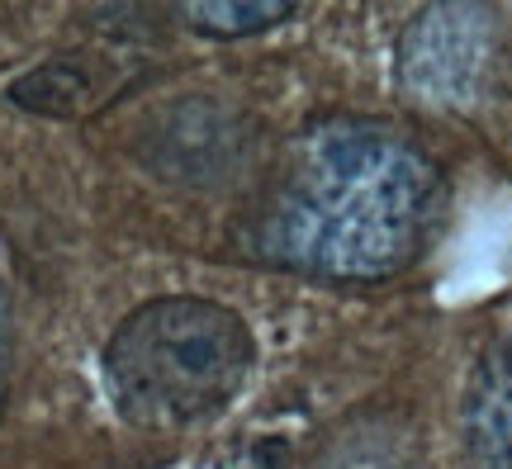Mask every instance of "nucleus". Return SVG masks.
<instances>
[{
	"label": "nucleus",
	"instance_id": "obj_1",
	"mask_svg": "<svg viewBox=\"0 0 512 469\" xmlns=\"http://www.w3.org/2000/svg\"><path fill=\"white\" fill-rule=\"evenodd\" d=\"M441 214V171L384 124L332 119L294 138L252 214V256L323 280H389Z\"/></svg>",
	"mask_w": 512,
	"mask_h": 469
},
{
	"label": "nucleus",
	"instance_id": "obj_2",
	"mask_svg": "<svg viewBox=\"0 0 512 469\" xmlns=\"http://www.w3.org/2000/svg\"><path fill=\"white\" fill-rule=\"evenodd\" d=\"M252 370V327L233 308L195 294L152 299L114 327L105 389L124 422L176 432L214 417Z\"/></svg>",
	"mask_w": 512,
	"mask_h": 469
},
{
	"label": "nucleus",
	"instance_id": "obj_3",
	"mask_svg": "<svg viewBox=\"0 0 512 469\" xmlns=\"http://www.w3.org/2000/svg\"><path fill=\"white\" fill-rule=\"evenodd\" d=\"M503 24L489 5H432L399 38V81L432 105H470L498 72Z\"/></svg>",
	"mask_w": 512,
	"mask_h": 469
},
{
	"label": "nucleus",
	"instance_id": "obj_4",
	"mask_svg": "<svg viewBox=\"0 0 512 469\" xmlns=\"http://www.w3.org/2000/svg\"><path fill=\"white\" fill-rule=\"evenodd\" d=\"M465 451L475 469H512V342L484 351L465 389Z\"/></svg>",
	"mask_w": 512,
	"mask_h": 469
},
{
	"label": "nucleus",
	"instance_id": "obj_5",
	"mask_svg": "<svg viewBox=\"0 0 512 469\" xmlns=\"http://www.w3.org/2000/svg\"><path fill=\"white\" fill-rule=\"evenodd\" d=\"M290 15L294 5H285V0H209V5H190L185 10V19L204 38H252Z\"/></svg>",
	"mask_w": 512,
	"mask_h": 469
},
{
	"label": "nucleus",
	"instance_id": "obj_6",
	"mask_svg": "<svg viewBox=\"0 0 512 469\" xmlns=\"http://www.w3.org/2000/svg\"><path fill=\"white\" fill-rule=\"evenodd\" d=\"M10 361H15V318H10V289L0 280V413L10 394Z\"/></svg>",
	"mask_w": 512,
	"mask_h": 469
}]
</instances>
